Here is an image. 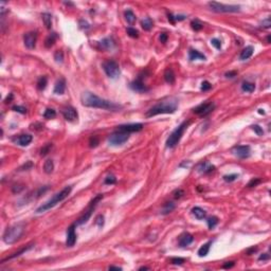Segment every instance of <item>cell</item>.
I'll return each instance as SVG.
<instances>
[{
	"instance_id": "cell-1",
	"label": "cell",
	"mask_w": 271,
	"mask_h": 271,
	"mask_svg": "<svg viewBox=\"0 0 271 271\" xmlns=\"http://www.w3.org/2000/svg\"><path fill=\"white\" fill-rule=\"evenodd\" d=\"M82 105L85 107H91V108H101V109H107L117 111L121 108V106L118 104H114L113 102H110L108 100L102 99V97L96 96L92 92L86 91L84 92L81 96Z\"/></svg>"
},
{
	"instance_id": "cell-2",
	"label": "cell",
	"mask_w": 271,
	"mask_h": 271,
	"mask_svg": "<svg viewBox=\"0 0 271 271\" xmlns=\"http://www.w3.org/2000/svg\"><path fill=\"white\" fill-rule=\"evenodd\" d=\"M178 107V101L175 97H169V99L162 101V102L158 103L157 105L153 106L147 112L145 113L146 118H150V117L157 116V114L162 113H174L177 110Z\"/></svg>"
},
{
	"instance_id": "cell-3",
	"label": "cell",
	"mask_w": 271,
	"mask_h": 271,
	"mask_svg": "<svg viewBox=\"0 0 271 271\" xmlns=\"http://www.w3.org/2000/svg\"><path fill=\"white\" fill-rule=\"evenodd\" d=\"M72 191V186L71 185H68V186H65L60 192L56 193V194L53 196L51 199H49L47 202H44V205H41L39 208L36 210V213H43V212H46L52 209L53 206H55L57 203H60V201H63L64 199H66L67 197L70 195V193Z\"/></svg>"
},
{
	"instance_id": "cell-4",
	"label": "cell",
	"mask_w": 271,
	"mask_h": 271,
	"mask_svg": "<svg viewBox=\"0 0 271 271\" xmlns=\"http://www.w3.org/2000/svg\"><path fill=\"white\" fill-rule=\"evenodd\" d=\"M24 232V226L23 223H16V225L11 226L4 231L3 233V242L5 244L11 245L14 244L22 236Z\"/></svg>"
},
{
	"instance_id": "cell-5",
	"label": "cell",
	"mask_w": 271,
	"mask_h": 271,
	"mask_svg": "<svg viewBox=\"0 0 271 271\" xmlns=\"http://www.w3.org/2000/svg\"><path fill=\"white\" fill-rule=\"evenodd\" d=\"M189 124H190V122H186V121L181 123L179 126L173 131L166 140V143H165L166 147H169V149H173V147H175L176 145L179 143V141L181 140V138H182V136H183L184 130H185V128L188 127Z\"/></svg>"
},
{
	"instance_id": "cell-6",
	"label": "cell",
	"mask_w": 271,
	"mask_h": 271,
	"mask_svg": "<svg viewBox=\"0 0 271 271\" xmlns=\"http://www.w3.org/2000/svg\"><path fill=\"white\" fill-rule=\"evenodd\" d=\"M209 7L211 8L212 11L216 13H236L241 11L239 5H233V4H223L219 2H209Z\"/></svg>"
},
{
	"instance_id": "cell-7",
	"label": "cell",
	"mask_w": 271,
	"mask_h": 271,
	"mask_svg": "<svg viewBox=\"0 0 271 271\" xmlns=\"http://www.w3.org/2000/svg\"><path fill=\"white\" fill-rule=\"evenodd\" d=\"M102 199H103V195H102V194H100V195H97V196L94 197L93 199L91 200V202L89 203L88 209L86 210L85 213H84L82 216H81L80 218L77 219V221H76V223H75V225H83V223L87 222L88 220H89V218L91 217L92 212H93V210L96 209V205H97V203H99Z\"/></svg>"
},
{
	"instance_id": "cell-8",
	"label": "cell",
	"mask_w": 271,
	"mask_h": 271,
	"mask_svg": "<svg viewBox=\"0 0 271 271\" xmlns=\"http://www.w3.org/2000/svg\"><path fill=\"white\" fill-rule=\"evenodd\" d=\"M103 69H104L105 73L107 74V76H109L110 79H117L120 75V67L119 64L116 60H107L103 63Z\"/></svg>"
},
{
	"instance_id": "cell-9",
	"label": "cell",
	"mask_w": 271,
	"mask_h": 271,
	"mask_svg": "<svg viewBox=\"0 0 271 271\" xmlns=\"http://www.w3.org/2000/svg\"><path fill=\"white\" fill-rule=\"evenodd\" d=\"M128 139H129V133H124V131L116 130L108 138V142L112 146H119V145H123L125 142H127Z\"/></svg>"
},
{
	"instance_id": "cell-10",
	"label": "cell",
	"mask_w": 271,
	"mask_h": 271,
	"mask_svg": "<svg viewBox=\"0 0 271 271\" xmlns=\"http://www.w3.org/2000/svg\"><path fill=\"white\" fill-rule=\"evenodd\" d=\"M215 108V104L212 102H208V103H203V104L198 105L197 107H195L193 109V112L199 114L201 117H206L208 116L209 113H211L212 111L214 110Z\"/></svg>"
},
{
	"instance_id": "cell-11",
	"label": "cell",
	"mask_w": 271,
	"mask_h": 271,
	"mask_svg": "<svg viewBox=\"0 0 271 271\" xmlns=\"http://www.w3.org/2000/svg\"><path fill=\"white\" fill-rule=\"evenodd\" d=\"M233 154L239 159H246L250 157L251 149L249 145H238L233 149Z\"/></svg>"
},
{
	"instance_id": "cell-12",
	"label": "cell",
	"mask_w": 271,
	"mask_h": 271,
	"mask_svg": "<svg viewBox=\"0 0 271 271\" xmlns=\"http://www.w3.org/2000/svg\"><path fill=\"white\" fill-rule=\"evenodd\" d=\"M143 129V124L141 123H133V124H125V125H120L117 127L116 130L124 131V133H137V131H140Z\"/></svg>"
},
{
	"instance_id": "cell-13",
	"label": "cell",
	"mask_w": 271,
	"mask_h": 271,
	"mask_svg": "<svg viewBox=\"0 0 271 271\" xmlns=\"http://www.w3.org/2000/svg\"><path fill=\"white\" fill-rule=\"evenodd\" d=\"M143 75L140 74L138 76V79H136L133 82L130 83V88L133 89V91L137 92H146L149 90V88L146 87V85L143 82Z\"/></svg>"
},
{
	"instance_id": "cell-14",
	"label": "cell",
	"mask_w": 271,
	"mask_h": 271,
	"mask_svg": "<svg viewBox=\"0 0 271 271\" xmlns=\"http://www.w3.org/2000/svg\"><path fill=\"white\" fill-rule=\"evenodd\" d=\"M61 113H63L64 118L69 122H75L77 121V118H79L77 111L75 110V108L71 107V106H67V107L63 108Z\"/></svg>"
},
{
	"instance_id": "cell-15",
	"label": "cell",
	"mask_w": 271,
	"mask_h": 271,
	"mask_svg": "<svg viewBox=\"0 0 271 271\" xmlns=\"http://www.w3.org/2000/svg\"><path fill=\"white\" fill-rule=\"evenodd\" d=\"M36 40H37V34L36 32H28L23 36L24 46L28 49H34L36 46Z\"/></svg>"
},
{
	"instance_id": "cell-16",
	"label": "cell",
	"mask_w": 271,
	"mask_h": 271,
	"mask_svg": "<svg viewBox=\"0 0 271 271\" xmlns=\"http://www.w3.org/2000/svg\"><path fill=\"white\" fill-rule=\"evenodd\" d=\"M76 242V233H75V225H72L68 228L67 231V239H66V245L67 247H73Z\"/></svg>"
},
{
	"instance_id": "cell-17",
	"label": "cell",
	"mask_w": 271,
	"mask_h": 271,
	"mask_svg": "<svg viewBox=\"0 0 271 271\" xmlns=\"http://www.w3.org/2000/svg\"><path fill=\"white\" fill-rule=\"evenodd\" d=\"M114 47H116V43L111 37H106L99 43V48L105 51H111Z\"/></svg>"
},
{
	"instance_id": "cell-18",
	"label": "cell",
	"mask_w": 271,
	"mask_h": 271,
	"mask_svg": "<svg viewBox=\"0 0 271 271\" xmlns=\"http://www.w3.org/2000/svg\"><path fill=\"white\" fill-rule=\"evenodd\" d=\"M32 140H33L32 136L29 135V133H24V135H20L17 138L14 139V142L16 144L20 145V146H28L32 142Z\"/></svg>"
},
{
	"instance_id": "cell-19",
	"label": "cell",
	"mask_w": 271,
	"mask_h": 271,
	"mask_svg": "<svg viewBox=\"0 0 271 271\" xmlns=\"http://www.w3.org/2000/svg\"><path fill=\"white\" fill-rule=\"evenodd\" d=\"M193 241H194V236L190 233H183L182 235H180L179 237V246L180 247H186L190 244H192Z\"/></svg>"
},
{
	"instance_id": "cell-20",
	"label": "cell",
	"mask_w": 271,
	"mask_h": 271,
	"mask_svg": "<svg viewBox=\"0 0 271 271\" xmlns=\"http://www.w3.org/2000/svg\"><path fill=\"white\" fill-rule=\"evenodd\" d=\"M65 90H66V81L64 79L58 80L54 86V93L61 96V94L65 93Z\"/></svg>"
},
{
	"instance_id": "cell-21",
	"label": "cell",
	"mask_w": 271,
	"mask_h": 271,
	"mask_svg": "<svg viewBox=\"0 0 271 271\" xmlns=\"http://www.w3.org/2000/svg\"><path fill=\"white\" fill-rule=\"evenodd\" d=\"M214 169H215V166L210 164L209 162H202V163H200L199 166H198V171H199V173H201V174H209V173L213 172Z\"/></svg>"
},
{
	"instance_id": "cell-22",
	"label": "cell",
	"mask_w": 271,
	"mask_h": 271,
	"mask_svg": "<svg viewBox=\"0 0 271 271\" xmlns=\"http://www.w3.org/2000/svg\"><path fill=\"white\" fill-rule=\"evenodd\" d=\"M253 52H254L253 47H251V46L246 47V48L242 51L241 55H239V60H248V58H250L251 56H252Z\"/></svg>"
},
{
	"instance_id": "cell-23",
	"label": "cell",
	"mask_w": 271,
	"mask_h": 271,
	"mask_svg": "<svg viewBox=\"0 0 271 271\" xmlns=\"http://www.w3.org/2000/svg\"><path fill=\"white\" fill-rule=\"evenodd\" d=\"M33 247V245H29L28 246V247H26V248H22L21 250H19L18 252H15V253H13L12 255H10V256H8L7 258H4V259H2L1 261V263H5L7 261H10V259H13V258H17V256H20L21 254H23V253H26L28 250H30L31 248Z\"/></svg>"
},
{
	"instance_id": "cell-24",
	"label": "cell",
	"mask_w": 271,
	"mask_h": 271,
	"mask_svg": "<svg viewBox=\"0 0 271 271\" xmlns=\"http://www.w3.org/2000/svg\"><path fill=\"white\" fill-rule=\"evenodd\" d=\"M164 80H165V82L167 84H169V85H172V84L175 83V73L174 71L172 70V69H166L165 72H164Z\"/></svg>"
},
{
	"instance_id": "cell-25",
	"label": "cell",
	"mask_w": 271,
	"mask_h": 271,
	"mask_svg": "<svg viewBox=\"0 0 271 271\" xmlns=\"http://www.w3.org/2000/svg\"><path fill=\"white\" fill-rule=\"evenodd\" d=\"M189 57L191 60H206V56L202 54V53H200L199 51H197V50H190L189 52Z\"/></svg>"
},
{
	"instance_id": "cell-26",
	"label": "cell",
	"mask_w": 271,
	"mask_h": 271,
	"mask_svg": "<svg viewBox=\"0 0 271 271\" xmlns=\"http://www.w3.org/2000/svg\"><path fill=\"white\" fill-rule=\"evenodd\" d=\"M192 213L197 219H199V220L203 219L206 217V212L203 210V209L199 208V206H195V208H193L192 209Z\"/></svg>"
},
{
	"instance_id": "cell-27",
	"label": "cell",
	"mask_w": 271,
	"mask_h": 271,
	"mask_svg": "<svg viewBox=\"0 0 271 271\" xmlns=\"http://www.w3.org/2000/svg\"><path fill=\"white\" fill-rule=\"evenodd\" d=\"M211 245H212V242H206L205 245L201 246L199 248V250H198V255H199L200 258H203V256L208 255L209 251H210V248H211Z\"/></svg>"
},
{
	"instance_id": "cell-28",
	"label": "cell",
	"mask_w": 271,
	"mask_h": 271,
	"mask_svg": "<svg viewBox=\"0 0 271 271\" xmlns=\"http://www.w3.org/2000/svg\"><path fill=\"white\" fill-rule=\"evenodd\" d=\"M124 16H125V19H126V21H127L129 24H133V23L136 22V20H137V17H136L135 13H133L131 10L125 11Z\"/></svg>"
},
{
	"instance_id": "cell-29",
	"label": "cell",
	"mask_w": 271,
	"mask_h": 271,
	"mask_svg": "<svg viewBox=\"0 0 271 271\" xmlns=\"http://www.w3.org/2000/svg\"><path fill=\"white\" fill-rule=\"evenodd\" d=\"M175 206H176L175 203L172 202V201H169V202H165L163 206V208H162V210H161V214L166 215V214L171 213V212H173V210L175 209Z\"/></svg>"
},
{
	"instance_id": "cell-30",
	"label": "cell",
	"mask_w": 271,
	"mask_h": 271,
	"mask_svg": "<svg viewBox=\"0 0 271 271\" xmlns=\"http://www.w3.org/2000/svg\"><path fill=\"white\" fill-rule=\"evenodd\" d=\"M41 17H43V21L44 23V26H46L47 29H51L52 27V16L50 15L49 13H44L43 15H41Z\"/></svg>"
},
{
	"instance_id": "cell-31",
	"label": "cell",
	"mask_w": 271,
	"mask_h": 271,
	"mask_svg": "<svg viewBox=\"0 0 271 271\" xmlns=\"http://www.w3.org/2000/svg\"><path fill=\"white\" fill-rule=\"evenodd\" d=\"M53 169H54V163H53V161L51 160V159H49V160H47L46 162H44V171L46 174H51V173L53 172Z\"/></svg>"
},
{
	"instance_id": "cell-32",
	"label": "cell",
	"mask_w": 271,
	"mask_h": 271,
	"mask_svg": "<svg viewBox=\"0 0 271 271\" xmlns=\"http://www.w3.org/2000/svg\"><path fill=\"white\" fill-rule=\"evenodd\" d=\"M242 89L246 92L251 93V92H253L254 90H255V85H254L253 83H250V82H244L242 85Z\"/></svg>"
},
{
	"instance_id": "cell-33",
	"label": "cell",
	"mask_w": 271,
	"mask_h": 271,
	"mask_svg": "<svg viewBox=\"0 0 271 271\" xmlns=\"http://www.w3.org/2000/svg\"><path fill=\"white\" fill-rule=\"evenodd\" d=\"M141 24H142V28H143L145 31H149L153 28V26H154V22H153V20L149 17H146L145 19L142 20Z\"/></svg>"
},
{
	"instance_id": "cell-34",
	"label": "cell",
	"mask_w": 271,
	"mask_h": 271,
	"mask_svg": "<svg viewBox=\"0 0 271 271\" xmlns=\"http://www.w3.org/2000/svg\"><path fill=\"white\" fill-rule=\"evenodd\" d=\"M55 39H56V34H55V33H52L51 35L48 36L46 41H44V46H46V48H51L55 43Z\"/></svg>"
},
{
	"instance_id": "cell-35",
	"label": "cell",
	"mask_w": 271,
	"mask_h": 271,
	"mask_svg": "<svg viewBox=\"0 0 271 271\" xmlns=\"http://www.w3.org/2000/svg\"><path fill=\"white\" fill-rule=\"evenodd\" d=\"M56 117V111L52 108H48L46 109V111L44 112V118L47 119V120H51V119H54Z\"/></svg>"
},
{
	"instance_id": "cell-36",
	"label": "cell",
	"mask_w": 271,
	"mask_h": 271,
	"mask_svg": "<svg viewBox=\"0 0 271 271\" xmlns=\"http://www.w3.org/2000/svg\"><path fill=\"white\" fill-rule=\"evenodd\" d=\"M218 218H217L216 216H211V217H209L208 219H206V222H208V227H209V229H214L215 227H216V225L217 223H218Z\"/></svg>"
},
{
	"instance_id": "cell-37",
	"label": "cell",
	"mask_w": 271,
	"mask_h": 271,
	"mask_svg": "<svg viewBox=\"0 0 271 271\" xmlns=\"http://www.w3.org/2000/svg\"><path fill=\"white\" fill-rule=\"evenodd\" d=\"M47 83H48V80H47L46 76L39 77V80H38V82H37L38 90H44V89L46 88V86H47Z\"/></svg>"
},
{
	"instance_id": "cell-38",
	"label": "cell",
	"mask_w": 271,
	"mask_h": 271,
	"mask_svg": "<svg viewBox=\"0 0 271 271\" xmlns=\"http://www.w3.org/2000/svg\"><path fill=\"white\" fill-rule=\"evenodd\" d=\"M126 32H127V34L129 35L130 37H133V38H138V37H139V32H138V30L133 29V28H131V27L127 28Z\"/></svg>"
},
{
	"instance_id": "cell-39",
	"label": "cell",
	"mask_w": 271,
	"mask_h": 271,
	"mask_svg": "<svg viewBox=\"0 0 271 271\" xmlns=\"http://www.w3.org/2000/svg\"><path fill=\"white\" fill-rule=\"evenodd\" d=\"M100 143V139L97 136H92L89 140V146L90 147H96Z\"/></svg>"
},
{
	"instance_id": "cell-40",
	"label": "cell",
	"mask_w": 271,
	"mask_h": 271,
	"mask_svg": "<svg viewBox=\"0 0 271 271\" xmlns=\"http://www.w3.org/2000/svg\"><path fill=\"white\" fill-rule=\"evenodd\" d=\"M184 194H185V192H184L182 189H177L173 192V196H174L175 199H180L181 197L184 196Z\"/></svg>"
},
{
	"instance_id": "cell-41",
	"label": "cell",
	"mask_w": 271,
	"mask_h": 271,
	"mask_svg": "<svg viewBox=\"0 0 271 271\" xmlns=\"http://www.w3.org/2000/svg\"><path fill=\"white\" fill-rule=\"evenodd\" d=\"M54 60H55V61H56V63H63V60H64V53H63V51L58 50V51L55 52Z\"/></svg>"
},
{
	"instance_id": "cell-42",
	"label": "cell",
	"mask_w": 271,
	"mask_h": 271,
	"mask_svg": "<svg viewBox=\"0 0 271 271\" xmlns=\"http://www.w3.org/2000/svg\"><path fill=\"white\" fill-rule=\"evenodd\" d=\"M191 26H192V29H193V30H195V31H200V30L203 28V24L201 23V22L198 21V20L192 21Z\"/></svg>"
},
{
	"instance_id": "cell-43",
	"label": "cell",
	"mask_w": 271,
	"mask_h": 271,
	"mask_svg": "<svg viewBox=\"0 0 271 271\" xmlns=\"http://www.w3.org/2000/svg\"><path fill=\"white\" fill-rule=\"evenodd\" d=\"M52 149V144H51V143L46 144V145H44V146L43 147V149H41V150H40V156H46L47 154L50 152V149Z\"/></svg>"
},
{
	"instance_id": "cell-44",
	"label": "cell",
	"mask_w": 271,
	"mask_h": 271,
	"mask_svg": "<svg viewBox=\"0 0 271 271\" xmlns=\"http://www.w3.org/2000/svg\"><path fill=\"white\" fill-rule=\"evenodd\" d=\"M238 178V175L236 174H232V175H226L223 176V180L227 181V182H232V181L236 180Z\"/></svg>"
},
{
	"instance_id": "cell-45",
	"label": "cell",
	"mask_w": 271,
	"mask_h": 271,
	"mask_svg": "<svg viewBox=\"0 0 271 271\" xmlns=\"http://www.w3.org/2000/svg\"><path fill=\"white\" fill-rule=\"evenodd\" d=\"M96 225L99 228H102L104 226V216L103 215H99L96 218Z\"/></svg>"
},
{
	"instance_id": "cell-46",
	"label": "cell",
	"mask_w": 271,
	"mask_h": 271,
	"mask_svg": "<svg viewBox=\"0 0 271 271\" xmlns=\"http://www.w3.org/2000/svg\"><path fill=\"white\" fill-rule=\"evenodd\" d=\"M251 128H252V129L255 131L256 135H258V136H263V133H264V130H263V128H262L261 126H258V125H252V126H251Z\"/></svg>"
},
{
	"instance_id": "cell-47",
	"label": "cell",
	"mask_w": 271,
	"mask_h": 271,
	"mask_svg": "<svg viewBox=\"0 0 271 271\" xmlns=\"http://www.w3.org/2000/svg\"><path fill=\"white\" fill-rule=\"evenodd\" d=\"M270 26H271V20H270L269 17L266 18V19H264V20L261 22V27L265 28V29H269Z\"/></svg>"
},
{
	"instance_id": "cell-48",
	"label": "cell",
	"mask_w": 271,
	"mask_h": 271,
	"mask_svg": "<svg viewBox=\"0 0 271 271\" xmlns=\"http://www.w3.org/2000/svg\"><path fill=\"white\" fill-rule=\"evenodd\" d=\"M261 182H262L261 179H258V178H254V179H252L249 183H248L247 186H248V188H253V186H256L258 184H259Z\"/></svg>"
},
{
	"instance_id": "cell-49",
	"label": "cell",
	"mask_w": 271,
	"mask_h": 271,
	"mask_svg": "<svg viewBox=\"0 0 271 271\" xmlns=\"http://www.w3.org/2000/svg\"><path fill=\"white\" fill-rule=\"evenodd\" d=\"M211 88H212V85L208 81H205V82L201 84V90L202 91H208V90H210Z\"/></svg>"
},
{
	"instance_id": "cell-50",
	"label": "cell",
	"mask_w": 271,
	"mask_h": 271,
	"mask_svg": "<svg viewBox=\"0 0 271 271\" xmlns=\"http://www.w3.org/2000/svg\"><path fill=\"white\" fill-rule=\"evenodd\" d=\"M104 182H105V184H114L117 182V179H116V177H114V176L111 175V176H108V177L106 178Z\"/></svg>"
},
{
	"instance_id": "cell-51",
	"label": "cell",
	"mask_w": 271,
	"mask_h": 271,
	"mask_svg": "<svg viewBox=\"0 0 271 271\" xmlns=\"http://www.w3.org/2000/svg\"><path fill=\"white\" fill-rule=\"evenodd\" d=\"M12 109L14 110V111H17V112H19V113H26L27 112V109L24 107H22V106H13V108Z\"/></svg>"
},
{
	"instance_id": "cell-52",
	"label": "cell",
	"mask_w": 271,
	"mask_h": 271,
	"mask_svg": "<svg viewBox=\"0 0 271 271\" xmlns=\"http://www.w3.org/2000/svg\"><path fill=\"white\" fill-rule=\"evenodd\" d=\"M172 264L173 265H182L184 263V258H172Z\"/></svg>"
},
{
	"instance_id": "cell-53",
	"label": "cell",
	"mask_w": 271,
	"mask_h": 271,
	"mask_svg": "<svg viewBox=\"0 0 271 271\" xmlns=\"http://www.w3.org/2000/svg\"><path fill=\"white\" fill-rule=\"evenodd\" d=\"M211 44H213L215 48L218 49V50L221 48V44H220V40H218L217 38H213V39L211 40Z\"/></svg>"
},
{
	"instance_id": "cell-54",
	"label": "cell",
	"mask_w": 271,
	"mask_h": 271,
	"mask_svg": "<svg viewBox=\"0 0 271 271\" xmlns=\"http://www.w3.org/2000/svg\"><path fill=\"white\" fill-rule=\"evenodd\" d=\"M31 167H33V163L31 161H28L27 164H24V165H22L20 167V171H23V169H26V171H27V169H30Z\"/></svg>"
},
{
	"instance_id": "cell-55",
	"label": "cell",
	"mask_w": 271,
	"mask_h": 271,
	"mask_svg": "<svg viewBox=\"0 0 271 271\" xmlns=\"http://www.w3.org/2000/svg\"><path fill=\"white\" fill-rule=\"evenodd\" d=\"M269 258H270L269 254H268V253H264V254H262V255H259L258 261H268Z\"/></svg>"
},
{
	"instance_id": "cell-56",
	"label": "cell",
	"mask_w": 271,
	"mask_h": 271,
	"mask_svg": "<svg viewBox=\"0 0 271 271\" xmlns=\"http://www.w3.org/2000/svg\"><path fill=\"white\" fill-rule=\"evenodd\" d=\"M234 265H235V263H234V262H227V263H225V264H223L222 268H225V269H229V268L233 267Z\"/></svg>"
},
{
	"instance_id": "cell-57",
	"label": "cell",
	"mask_w": 271,
	"mask_h": 271,
	"mask_svg": "<svg viewBox=\"0 0 271 271\" xmlns=\"http://www.w3.org/2000/svg\"><path fill=\"white\" fill-rule=\"evenodd\" d=\"M167 40V35L165 34V33H161L160 35V41L162 44H165Z\"/></svg>"
},
{
	"instance_id": "cell-58",
	"label": "cell",
	"mask_w": 271,
	"mask_h": 271,
	"mask_svg": "<svg viewBox=\"0 0 271 271\" xmlns=\"http://www.w3.org/2000/svg\"><path fill=\"white\" fill-rule=\"evenodd\" d=\"M236 75H237L236 71H229L226 73V76L227 77H234V76H236Z\"/></svg>"
},
{
	"instance_id": "cell-59",
	"label": "cell",
	"mask_w": 271,
	"mask_h": 271,
	"mask_svg": "<svg viewBox=\"0 0 271 271\" xmlns=\"http://www.w3.org/2000/svg\"><path fill=\"white\" fill-rule=\"evenodd\" d=\"M256 250H258V248H256V247H255V248H251V249H249V250L247 251V254H248V255H250L251 253H252V252H255Z\"/></svg>"
},
{
	"instance_id": "cell-60",
	"label": "cell",
	"mask_w": 271,
	"mask_h": 271,
	"mask_svg": "<svg viewBox=\"0 0 271 271\" xmlns=\"http://www.w3.org/2000/svg\"><path fill=\"white\" fill-rule=\"evenodd\" d=\"M108 269H109V270H122V268L121 267H117V266H110Z\"/></svg>"
},
{
	"instance_id": "cell-61",
	"label": "cell",
	"mask_w": 271,
	"mask_h": 271,
	"mask_svg": "<svg viewBox=\"0 0 271 271\" xmlns=\"http://www.w3.org/2000/svg\"><path fill=\"white\" fill-rule=\"evenodd\" d=\"M149 267H141V268H140V269H139V270H149Z\"/></svg>"
},
{
	"instance_id": "cell-62",
	"label": "cell",
	"mask_w": 271,
	"mask_h": 271,
	"mask_svg": "<svg viewBox=\"0 0 271 271\" xmlns=\"http://www.w3.org/2000/svg\"><path fill=\"white\" fill-rule=\"evenodd\" d=\"M258 113H259V114H264V113H265V111L263 110V109H258Z\"/></svg>"
},
{
	"instance_id": "cell-63",
	"label": "cell",
	"mask_w": 271,
	"mask_h": 271,
	"mask_svg": "<svg viewBox=\"0 0 271 271\" xmlns=\"http://www.w3.org/2000/svg\"><path fill=\"white\" fill-rule=\"evenodd\" d=\"M267 41H268V44L270 43V36H268V37H267Z\"/></svg>"
}]
</instances>
